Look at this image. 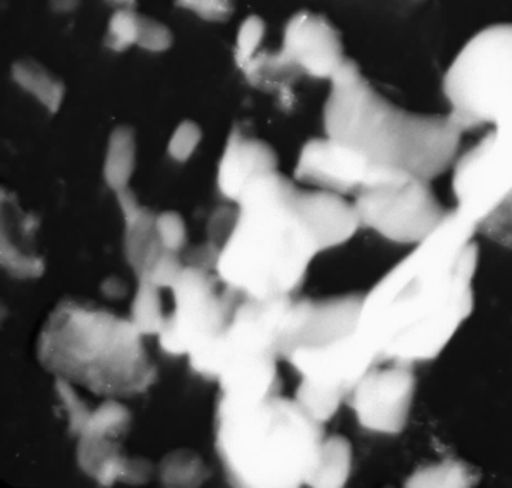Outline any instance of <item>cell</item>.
Returning a JSON list of instances; mask_svg holds the SVG:
<instances>
[{
    "mask_svg": "<svg viewBox=\"0 0 512 488\" xmlns=\"http://www.w3.org/2000/svg\"><path fill=\"white\" fill-rule=\"evenodd\" d=\"M361 295L292 302L279 338V357L302 381L348 398L355 384L379 364L361 333Z\"/></svg>",
    "mask_w": 512,
    "mask_h": 488,
    "instance_id": "obj_6",
    "label": "cell"
},
{
    "mask_svg": "<svg viewBox=\"0 0 512 488\" xmlns=\"http://www.w3.org/2000/svg\"><path fill=\"white\" fill-rule=\"evenodd\" d=\"M274 56L292 75L304 73L328 82L348 61L338 29L325 16L309 11L289 19L281 49Z\"/></svg>",
    "mask_w": 512,
    "mask_h": 488,
    "instance_id": "obj_12",
    "label": "cell"
},
{
    "mask_svg": "<svg viewBox=\"0 0 512 488\" xmlns=\"http://www.w3.org/2000/svg\"><path fill=\"white\" fill-rule=\"evenodd\" d=\"M477 481V474L467 464L460 463V461H445V463L418 470L408 481V486L470 487Z\"/></svg>",
    "mask_w": 512,
    "mask_h": 488,
    "instance_id": "obj_21",
    "label": "cell"
},
{
    "mask_svg": "<svg viewBox=\"0 0 512 488\" xmlns=\"http://www.w3.org/2000/svg\"><path fill=\"white\" fill-rule=\"evenodd\" d=\"M395 169L374 167L354 149L334 139L315 138L299 152L295 178L324 191L357 195L362 188Z\"/></svg>",
    "mask_w": 512,
    "mask_h": 488,
    "instance_id": "obj_13",
    "label": "cell"
},
{
    "mask_svg": "<svg viewBox=\"0 0 512 488\" xmlns=\"http://www.w3.org/2000/svg\"><path fill=\"white\" fill-rule=\"evenodd\" d=\"M53 11L58 13H71L79 6V0H51Z\"/></svg>",
    "mask_w": 512,
    "mask_h": 488,
    "instance_id": "obj_33",
    "label": "cell"
},
{
    "mask_svg": "<svg viewBox=\"0 0 512 488\" xmlns=\"http://www.w3.org/2000/svg\"><path fill=\"white\" fill-rule=\"evenodd\" d=\"M324 129L374 167L430 182L454 165L464 134L450 115L412 114L391 104L351 59L329 81Z\"/></svg>",
    "mask_w": 512,
    "mask_h": 488,
    "instance_id": "obj_2",
    "label": "cell"
},
{
    "mask_svg": "<svg viewBox=\"0 0 512 488\" xmlns=\"http://www.w3.org/2000/svg\"><path fill=\"white\" fill-rule=\"evenodd\" d=\"M125 218V251L129 264L138 278L144 277L162 252L166 251L156 229V217L151 209L141 207L131 189L116 194Z\"/></svg>",
    "mask_w": 512,
    "mask_h": 488,
    "instance_id": "obj_16",
    "label": "cell"
},
{
    "mask_svg": "<svg viewBox=\"0 0 512 488\" xmlns=\"http://www.w3.org/2000/svg\"><path fill=\"white\" fill-rule=\"evenodd\" d=\"M139 19L135 8H116L106 29V46L113 52H125L138 45Z\"/></svg>",
    "mask_w": 512,
    "mask_h": 488,
    "instance_id": "obj_24",
    "label": "cell"
},
{
    "mask_svg": "<svg viewBox=\"0 0 512 488\" xmlns=\"http://www.w3.org/2000/svg\"><path fill=\"white\" fill-rule=\"evenodd\" d=\"M116 8H135L136 0H108Z\"/></svg>",
    "mask_w": 512,
    "mask_h": 488,
    "instance_id": "obj_34",
    "label": "cell"
},
{
    "mask_svg": "<svg viewBox=\"0 0 512 488\" xmlns=\"http://www.w3.org/2000/svg\"><path fill=\"white\" fill-rule=\"evenodd\" d=\"M56 391H58L59 397L65 404L66 410H68L72 433L81 434L86 423H88L89 417H91L92 411H89L88 407L79 400L78 395L75 394L71 384L65 378H56Z\"/></svg>",
    "mask_w": 512,
    "mask_h": 488,
    "instance_id": "obj_32",
    "label": "cell"
},
{
    "mask_svg": "<svg viewBox=\"0 0 512 488\" xmlns=\"http://www.w3.org/2000/svg\"><path fill=\"white\" fill-rule=\"evenodd\" d=\"M267 25L258 15H251L239 26L235 41V62L239 69H244L252 59L261 52Z\"/></svg>",
    "mask_w": 512,
    "mask_h": 488,
    "instance_id": "obj_25",
    "label": "cell"
},
{
    "mask_svg": "<svg viewBox=\"0 0 512 488\" xmlns=\"http://www.w3.org/2000/svg\"><path fill=\"white\" fill-rule=\"evenodd\" d=\"M297 207L321 252L345 244L361 227L354 204L335 192L298 189Z\"/></svg>",
    "mask_w": 512,
    "mask_h": 488,
    "instance_id": "obj_15",
    "label": "cell"
},
{
    "mask_svg": "<svg viewBox=\"0 0 512 488\" xmlns=\"http://www.w3.org/2000/svg\"><path fill=\"white\" fill-rule=\"evenodd\" d=\"M11 72L16 84L35 96L51 114H56L61 109L66 86L62 79L42 63L31 58L19 59L13 63Z\"/></svg>",
    "mask_w": 512,
    "mask_h": 488,
    "instance_id": "obj_17",
    "label": "cell"
},
{
    "mask_svg": "<svg viewBox=\"0 0 512 488\" xmlns=\"http://www.w3.org/2000/svg\"><path fill=\"white\" fill-rule=\"evenodd\" d=\"M136 134L128 125L113 129L106 148L103 178L108 187L118 192L128 188L136 167Z\"/></svg>",
    "mask_w": 512,
    "mask_h": 488,
    "instance_id": "obj_18",
    "label": "cell"
},
{
    "mask_svg": "<svg viewBox=\"0 0 512 488\" xmlns=\"http://www.w3.org/2000/svg\"><path fill=\"white\" fill-rule=\"evenodd\" d=\"M274 171H278L275 149L241 126H235L219 161L218 188L221 194L236 202L252 181Z\"/></svg>",
    "mask_w": 512,
    "mask_h": 488,
    "instance_id": "obj_14",
    "label": "cell"
},
{
    "mask_svg": "<svg viewBox=\"0 0 512 488\" xmlns=\"http://www.w3.org/2000/svg\"><path fill=\"white\" fill-rule=\"evenodd\" d=\"M156 229L165 250L178 252L186 244V228L184 219L178 212L166 211L156 217Z\"/></svg>",
    "mask_w": 512,
    "mask_h": 488,
    "instance_id": "obj_31",
    "label": "cell"
},
{
    "mask_svg": "<svg viewBox=\"0 0 512 488\" xmlns=\"http://www.w3.org/2000/svg\"><path fill=\"white\" fill-rule=\"evenodd\" d=\"M161 288L148 278L139 280L138 292L132 302L131 321L142 335L159 334L164 328L166 317L162 314Z\"/></svg>",
    "mask_w": 512,
    "mask_h": 488,
    "instance_id": "obj_20",
    "label": "cell"
},
{
    "mask_svg": "<svg viewBox=\"0 0 512 488\" xmlns=\"http://www.w3.org/2000/svg\"><path fill=\"white\" fill-rule=\"evenodd\" d=\"M175 5L206 22L224 23L235 11V0H174Z\"/></svg>",
    "mask_w": 512,
    "mask_h": 488,
    "instance_id": "obj_29",
    "label": "cell"
},
{
    "mask_svg": "<svg viewBox=\"0 0 512 488\" xmlns=\"http://www.w3.org/2000/svg\"><path fill=\"white\" fill-rule=\"evenodd\" d=\"M184 268L185 265L179 260L178 252L166 250L142 278H148L156 287L172 288L181 277Z\"/></svg>",
    "mask_w": 512,
    "mask_h": 488,
    "instance_id": "obj_30",
    "label": "cell"
},
{
    "mask_svg": "<svg viewBox=\"0 0 512 488\" xmlns=\"http://www.w3.org/2000/svg\"><path fill=\"white\" fill-rule=\"evenodd\" d=\"M322 424L295 400L219 395L216 450L232 486L297 488L307 484L324 441Z\"/></svg>",
    "mask_w": 512,
    "mask_h": 488,
    "instance_id": "obj_4",
    "label": "cell"
},
{
    "mask_svg": "<svg viewBox=\"0 0 512 488\" xmlns=\"http://www.w3.org/2000/svg\"><path fill=\"white\" fill-rule=\"evenodd\" d=\"M172 43H174V33L164 22L141 15L138 45L136 46L144 51L159 53L168 51Z\"/></svg>",
    "mask_w": 512,
    "mask_h": 488,
    "instance_id": "obj_28",
    "label": "cell"
},
{
    "mask_svg": "<svg viewBox=\"0 0 512 488\" xmlns=\"http://www.w3.org/2000/svg\"><path fill=\"white\" fill-rule=\"evenodd\" d=\"M415 378L410 364L372 367L348 395L359 426L372 433H401L408 423Z\"/></svg>",
    "mask_w": 512,
    "mask_h": 488,
    "instance_id": "obj_11",
    "label": "cell"
},
{
    "mask_svg": "<svg viewBox=\"0 0 512 488\" xmlns=\"http://www.w3.org/2000/svg\"><path fill=\"white\" fill-rule=\"evenodd\" d=\"M452 184L468 207L488 212L512 195V102L454 165Z\"/></svg>",
    "mask_w": 512,
    "mask_h": 488,
    "instance_id": "obj_10",
    "label": "cell"
},
{
    "mask_svg": "<svg viewBox=\"0 0 512 488\" xmlns=\"http://www.w3.org/2000/svg\"><path fill=\"white\" fill-rule=\"evenodd\" d=\"M298 189L281 172L252 181L236 199L234 221L218 245L215 271L255 298L289 297L321 252L297 207Z\"/></svg>",
    "mask_w": 512,
    "mask_h": 488,
    "instance_id": "obj_3",
    "label": "cell"
},
{
    "mask_svg": "<svg viewBox=\"0 0 512 488\" xmlns=\"http://www.w3.org/2000/svg\"><path fill=\"white\" fill-rule=\"evenodd\" d=\"M444 95L462 131L494 125L512 102V23L488 26L462 46L445 73Z\"/></svg>",
    "mask_w": 512,
    "mask_h": 488,
    "instance_id": "obj_7",
    "label": "cell"
},
{
    "mask_svg": "<svg viewBox=\"0 0 512 488\" xmlns=\"http://www.w3.org/2000/svg\"><path fill=\"white\" fill-rule=\"evenodd\" d=\"M477 232L512 250V195L478 222Z\"/></svg>",
    "mask_w": 512,
    "mask_h": 488,
    "instance_id": "obj_26",
    "label": "cell"
},
{
    "mask_svg": "<svg viewBox=\"0 0 512 488\" xmlns=\"http://www.w3.org/2000/svg\"><path fill=\"white\" fill-rule=\"evenodd\" d=\"M458 209L362 297L361 333L379 364L437 358L474 310L478 245Z\"/></svg>",
    "mask_w": 512,
    "mask_h": 488,
    "instance_id": "obj_1",
    "label": "cell"
},
{
    "mask_svg": "<svg viewBox=\"0 0 512 488\" xmlns=\"http://www.w3.org/2000/svg\"><path fill=\"white\" fill-rule=\"evenodd\" d=\"M171 290L175 310L166 317L159 344L166 353L189 357L224 333L241 294L226 285L216 271L189 264Z\"/></svg>",
    "mask_w": 512,
    "mask_h": 488,
    "instance_id": "obj_9",
    "label": "cell"
},
{
    "mask_svg": "<svg viewBox=\"0 0 512 488\" xmlns=\"http://www.w3.org/2000/svg\"><path fill=\"white\" fill-rule=\"evenodd\" d=\"M354 207L361 225L397 244H420L447 215L430 181L402 171L385 172L362 188Z\"/></svg>",
    "mask_w": 512,
    "mask_h": 488,
    "instance_id": "obj_8",
    "label": "cell"
},
{
    "mask_svg": "<svg viewBox=\"0 0 512 488\" xmlns=\"http://www.w3.org/2000/svg\"><path fill=\"white\" fill-rule=\"evenodd\" d=\"M201 126L194 121L181 122L169 139L168 154L178 162H186L195 154L202 141Z\"/></svg>",
    "mask_w": 512,
    "mask_h": 488,
    "instance_id": "obj_27",
    "label": "cell"
},
{
    "mask_svg": "<svg viewBox=\"0 0 512 488\" xmlns=\"http://www.w3.org/2000/svg\"><path fill=\"white\" fill-rule=\"evenodd\" d=\"M352 468V447L347 438L325 437L317 466L308 477L307 486L339 488L347 484Z\"/></svg>",
    "mask_w": 512,
    "mask_h": 488,
    "instance_id": "obj_19",
    "label": "cell"
},
{
    "mask_svg": "<svg viewBox=\"0 0 512 488\" xmlns=\"http://www.w3.org/2000/svg\"><path fill=\"white\" fill-rule=\"evenodd\" d=\"M161 477L168 486H198L205 477L204 464L194 453L169 454L162 463Z\"/></svg>",
    "mask_w": 512,
    "mask_h": 488,
    "instance_id": "obj_23",
    "label": "cell"
},
{
    "mask_svg": "<svg viewBox=\"0 0 512 488\" xmlns=\"http://www.w3.org/2000/svg\"><path fill=\"white\" fill-rule=\"evenodd\" d=\"M131 423V414L116 401H106L92 411L88 423L79 436L115 438L123 436Z\"/></svg>",
    "mask_w": 512,
    "mask_h": 488,
    "instance_id": "obj_22",
    "label": "cell"
},
{
    "mask_svg": "<svg viewBox=\"0 0 512 488\" xmlns=\"http://www.w3.org/2000/svg\"><path fill=\"white\" fill-rule=\"evenodd\" d=\"M141 337L131 320L66 300L43 327L39 360L46 370L95 394L142 393L156 371Z\"/></svg>",
    "mask_w": 512,
    "mask_h": 488,
    "instance_id": "obj_5",
    "label": "cell"
}]
</instances>
